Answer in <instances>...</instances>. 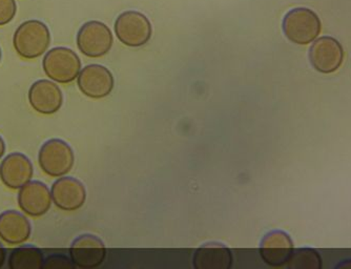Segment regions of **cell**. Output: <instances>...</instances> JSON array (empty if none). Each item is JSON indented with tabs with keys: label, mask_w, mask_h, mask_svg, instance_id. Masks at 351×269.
<instances>
[{
	"label": "cell",
	"mask_w": 351,
	"mask_h": 269,
	"mask_svg": "<svg viewBox=\"0 0 351 269\" xmlns=\"http://www.w3.org/2000/svg\"><path fill=\"white\" fill-rule=\"evenodd\" d=\"M51 45V32L43 21L32 19L21 23L13 36L16 53L27 60L43 56Z\"/></svg>",
	"instance_id": "1"
},
{
	"label": "cell",
	"mask_w": 351,
	"mask_h": 269,
	"mask_svg": "<svg viewBox=\"0 0 351 269\" xmlns=\"http://www.w3.org/2000/svg\"><path fill=\"white\" fill-rule=\"evenodd\" d=\"M286 38L295 45H305L315 40L321 33L319 16L308 8H295L284 16L282 23Z\"/></svg>",
	"instance_id": "2"
},
{
	"label": "cell",
	"mask_w": 351,
	"mask_h": 269,
	"mask_svg": "<svg viewBox=\"0 0 351 269\" xmlns=\"http://www.w3.org/2000/svg\"><path fill=\"white\" fill-rule=\"evenodd\" d=\"M43 71L55 82H73L82 70V61L78 55L69 47H58L50 49L43 57Z\"/></svg>",
	"instance_id": "3"
},
{
	"label": "cell",
	"mask_w": 351,
	"mask_h": 269,
	"mask_svg": "<svg viewBox=\"0 0 351 269\" xmlns=\"http://www.w3.org/2000/svg\"><path fill=\"white\" fill-rule=\"evenodd\" d=\"M75 154L70 144L61 139H51L43 144L38 153V163L43 173L59 178L70 173L74 166Z\"/></svg>",
	"instance_id": "4"
},
{
	"label": "cell",
	"mask_w": 351,
	"mask_h": 269,
	"mask_svg": "<svg viewBox=\"0 0 351 269\" xmlns=\"http://www.w3.org/2000/svg\"><path fill=\"white\" fill-rule=\"evenodd\" d=\"M77 47L84 56L100 58L110 52L113 45V34L110 27L97 21L84 23L77 33Z\"/></svg>",
	"instance_id": "5"
},
{
	"label": "cell",
	"mask_w": 351,
	"mask_h": 269,
	"mask_svg": "<svg viewBox=\"0 0 351 269\" xmlns=\"http://www.w3.org/2000/svg\"><path fill=\"white\" fill-rule=\"evenodd\" d=\"M115 32L123 45L139 47L149 43L153 29L147 16L137 11H126L116 19Z\"/></svg>",
	"instance_id": "6"
},
{
	"label": "cell",
	"mask_w": 351,
	"mask_h": 269,
	"mask_svg": "<svg viewBox=\"0 0 351 269\" xmlns=\"http://www.w3.org/2000/svg\"><path fill=\"white\" fill-rule=\"evenodd\" d=\"M344 51L342 45L332 37L323 36L313 43L309 49V60L313 69L323 74L336 72L342 65Z\"/></svg>",
	"instance_id": "7"
},
{
	"label": "cell",
	"mask_w": 351,
	"mask_h": 269,
	"mask_svg": "<svg viewBox=\"0 0 351 269\" xmlns=\"http://www.w3.org/2000/svg\"><path fill=\"white\" fill-rule=\"evenodd\" d=\"M77 84L86 97L101 99L113 91L114 77L104 65H90L79 73Z\"/></svg>",
	"instance_id": "8"
},
{
	"label": "cell",
	"mask_w": 351,
	"mask_h": 269,
	"mask_svg": "<svg viewBox=\"0 0 351 269\" xmlns=\"http://www.w3.org/2000/svg\"><path fill=\"white\" fill-rule=\"evenodd\" d=\"M70 255L76 267L95 268L104 263L106 249L104 243L98 237L86 233L79 235L73 241Z\"/></svg>",
	"instance_id": "9"
},
{
	"label": "cell",
	"mask_w": 351,
	"mask_h": 269,
	"mask_svg": "<svg viewBox=\"0 0 351 269\" xmlns=\"http://www.w3.org/2000/svg\"><path fill=\"white\" fill-rule=\"evenodd\" d=\"M33 175V163L21 153L10 154L0 164V180L8 189H21L31 181Z\"/></svg>",
	"instance_id": "10"
},
{
	"label": "cell",
	"mask_w": 351,
	"mask_h": 269,
	"mask_svg": "<svg viewBox=\"0 0 351 269\" xmlns=\"http://www.w3.org/2000/svg\"><path fill=\"white\" fill-rule=\"evenodd\" d=\"M53 203L61 211H75L84 207L86 187L73 177H62L53 183L51 189Z\"/></svg>",
	"instance_id": "11"
},
{
	"label": "cell",
	"mask_w": 351,
	"mask_h": 269,
	"mask_svg": "<svg viewBox=\"0 0 351 269\" xmlns=\"http://www.w3.org/2000/svg\"><path fill=\"white\" fill-rule=\"evenodd\" d=\"M19 205L29 217L38 218L45 215L52 207L50 189L43 182L29 181L19 189Z\"/></svg>",
	"instance_id": "12"
},
{
	"label": "cell",
	"mask_w": 351,
	"mask_h": 269,
	"mask_svg": "<svg viewBox=\"0 0 351 269\" xmlns=\"http://www.w3.org/2000/svg\"><path fill=\"white\" fill-rule=\"evenodd\" d=\"M29 102L39 114H55L62 106V92L56 83L41 79L33 83L29 88Z\"/></svg>",
	"instance_id": "13"
},
{
	"label": "cell",
	"mask_w": 351,
	"mask_h": 269,
	"mask_svg": "<svg viewBox=\"0 0 351 269\" xmlns=\"http://www.w3.org/2000/svg\"><path fill=\"white\" fill-rule=\"evenodd\" d=\"M293 251V243L289 233L270 231L260 244V255L266 264L280 267L289 262Z\"/></svg>",
	"instance_id": "14"
},
{
	"label": "cell",
	"mask_w": 351,
	"mask_h": 269,
	"mask_svg": "<svg viewBox=\"0 0 351 269\" xmlns=\"http://www.w3.org/2000/svg\"><path fill=\"white\" fill-rule=\"evenodd\" d=\"M31 233V222L23 213L13 209L0 213V239L8 244H23Z\"/></svg>",
	"instance_id": "15"
},
{
	"label": "cell",
	"mask_w": 351,
	"mask_h": 269,
	"mask_svg": "<svg viewBox=\"0 0 351 269\" xmlns=\"http://www.w3.org/2000/svg\"><path fill=\"white\" fill-rule=\"evenodd\" d=\"M232 261L230 249L217 242L202 245L193 257V265L196 269H230Z\"/></svg>",
	"instance_id": "16"
},
{
	"label": "cell",
	"mask_w": 351,
	"mask_h": 269,
	"mask_svg": "<svg viewBox=\"0 0 351 269\" xmlns=\"http://www.w3.org/2000/svg\"><path fill=\"white\" fill-rule=\"evenodd\" d=\"M43 261L45 259L40 249L25 245L11 251L8 264L10 269H41Z\"/></svg>",
	"instance_id": "17"
},
{
	"label": "cell",
	"mask_w": 351,
	"mask_h": 269,
	"mask_svg": "<svg viewBox=\"0 0 351 269\" xmlns=\"http://www.w3.org/2000/svg\"><path fill=\"white\" fill-rule=\"evenodd\" d=\"M286 265L291 269H320L322 268V258L315 249H293Z\"/></svg>",
	"instance_id": "18"
},
{
	"label": "cell",
	"mask_w": 351,
	"mask_h": 269,
	"mask_svg": "<svg viewBox=\"0 0 351 269\" xmlns=\"http://www.w3.org/2000/svg\"><path fill=\"white\" fill-rule=\"evenodd\" d=\"M76 265L64 255H51L43 261V269H73Z\"/></svg>",
	"instance_id": "19"
},
{
	"label": "cell",
	"mask_w": 351,
	"mask_h": 269,
	"mask_svg": "<svg viewBox=\"0 0 351 269\" xmlns=\"http://www.w3.org/2000/svg\"><path fill=\"white\" fill-rule=\"evenodd\" d=\"M17 5L15 0H0V27L8 25L15 19Z\"/></svg>",
	"instance_id": "20"
},
{
	"label": "cell",
	"mask_w": 351,
	"mask_h": 269,
	"mask_svg": "<svg viewBox=\"0 0 351 269\" xmlns=\"http://www.w3.org/2000/svg\"><path fill=\"white\" fill-rule=\"evenodd\" d=\"M5 259H7V251H5L3 244L0 243V268L5 264Z\"/></svg>",
	"instance_id": "21"
},
{
	"label": "cell",
	"mask_w": 351,
	"mask_h": 269,
	"mask_svg": "<svg viewBox=\"0 0 351 269\" xmlns=\"http://www.w3.org/2000/svg\"><path fill=\"white\" fill-rule=\"evenodd\" d=\"M5 153V140L0 136V159L3 157Z\"/></svg>",
	"instance_id": "22"
},
{
	"label": "cell",
	"mask_w": 351,
	"mask_h": 269,
	"mask_svg": "<svg viewBox=\"0 0 351 269\" xmlns=\"http://www.w3.org/2000/svg\"><path fill=\"white\" fill-rule=\"evenodd\" d=\"M0 60H1V49H0Z\"/></svg>",
	"instance_id": "23"
}]
</instances>
